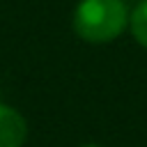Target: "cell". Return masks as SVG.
Instances as JSON below:
<instances>
[{
  "instance_id": "6da1fadb",
  "label": "cell",
  "mask_w": 147,
  "mask_h": 147,
  "mask_svg": "<svg viewBox=\"0 0 147 147\" xmlns=\"http://www.w3.org/2000/svg\"><path fill=\"white\" fill-rule=\"evenodd\" d=\"M71 23L83 41L106 44L126 30L129 9L124 0H80L74 9Z\"/></svg>"
},
{
  "instance_id": "7a4b0ae2",
  "label": "cell",
  "mask_w": 147,
  "mask_h": 147,
  "mask_svg": "<svg viewBox=\"0 0 147 147\" xmlns=\"http://www.w3.org/2000/svg\"><path fill=\"white\" fill-rule=\"evenodd\" d=\"M25 138H28L25 117L16 108L0 103V147H23Z\"/></svg>"
},
{
  "instance_id": "3957f363",
  "label": "cell",
  "mask_w": 147,
  "mask_h": 147,
  "mask_svg": "<svg viewBox=\"0 0 147 147\" xmlns=\"http://www.w3.org/2000/svg\"><path fill=\"white\" fill-rule=\"evenodd\" d=\"M129 28H131V34L133 39L147 48V0H140L138 7L131 11L129 16Z\"/></svg>"
},
{
  "instance_id": "277c9868",
  "label": "cell",
  "mask_w": 147,
  "mask_h": 147,
  "mask_svg": "<svg viewBox=\"0 0 147 147\" xmlns=\"http://www.w3.org/2000/svg\"><path fill=\"white\" fill-rule=\"evenodd\" d=\"M80 147H101V145H94V142H87V145H80Z\"/></svg>"
}]
</instances>
